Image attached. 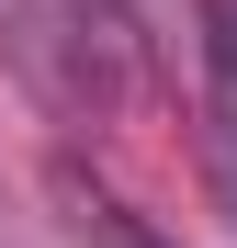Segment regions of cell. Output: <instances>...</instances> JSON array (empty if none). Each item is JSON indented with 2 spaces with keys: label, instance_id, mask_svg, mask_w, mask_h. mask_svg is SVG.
<instances>
[{
  "label": "cell",
  "instance_id": "cell-1",
  "mask_svg": "<svg viewBox=\"0 0 237 248\" xmlns=\"http://www.w3.org/2000/svg\"><path fill=\"white\" fill-rule=\"evenodd\" d=\"M57 203H68V226L91 237V248H170V237H158V226L136 215V203H113L91 170H79V158H57Z\"/></svg>",
  "mask_w": 237,
  "mask_h": 248
},
{
  "label": "cell",
  "instance_id": "cell-2",
  "mask_svg": "<svg viewBox=\"0 0 237 248\" xmlns=\"http://www.w3.org/2000/svg\"><path fill=\"white\" fill-rule=\"evenodd\" d=\"M204 170H215V203L237 226V68L204 57Z\"/></svg>",
  "mask_w": 237,
  "mask_h": 248
},
{
  "label": "cell",
  "instance_id": "cell-3",
  "mask_svg": "<svg viewBox=\"0 0 237 248\" xmlns=\"http://www.w3.org/2000/svg\"><path fill=\"white\" fill-rule=\"evenodd\" d=\"M0 46H12V68L34 91H57V12L46 0H0Z\"/></svg>",
  "mask_w": 237,
  "mask_h": 248
},
{
  "label": "cell",
  "instance_id": "cell-4",
  "mask_svg": "<svg viewBox=\"0 0 237 248\" xmlns=\"http://www.w3.org/2000/svg\"><path fill=\"white\" fill-rule=\"evenodd\" d=\"M79 23L102 34V57H125V46H136V0H79Z\"/></svg>",
  "mask_w": 237,
  "mask_h": 248
},
{
  "label": "cell",
  "instance_id": "cell-5",
  "mask_svg": "<svg viewBox=\"0 0 237 248\" xmlns=\"http://www.w3.org/2000/svg\"><path fill=\"white\" fill-rule=\"evenodd\" d=\"M204 57H226V68H237V0H215V23H204Z\"/></svg>",
  "mask_w": 237,
  "mask_h": 248
}]
</instances>
